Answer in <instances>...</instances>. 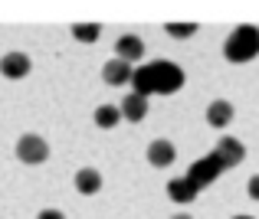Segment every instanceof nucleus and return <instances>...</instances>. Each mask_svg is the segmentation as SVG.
<instances>
[{
    "mask_svg": "<svg viewBox=\"0 0 259 219\" xmlns=\"http://www.w3.org/2000/svg\"><path fill=\"white\" fill-rule=\"evenodd\" d=\"M17 157L23 163H43L46 157H50V144H46V138H39V134H23V138L17 141Z\"/></svg>",
    "mask_w": 259,
    "mask_h": 219,
    "instance_id": "nucleus-4",
    "label": "nucleus"
},
{
    "mask_svg": "<svg viewBox=\"0 0 259 219\" xmlns=\"http://www.w3.org/2000/svg\"><path fill=\"white\" fill-rule=\"evenodd\" d=\"M118 121H121V108L118 105H99V108H95V125H99V128L108 131V128H115Z\"/></svg>",
    "mask_w": 259,
    "mask_h": 219,
    "instance_id": "nucleus-14",
    "label": "nucleus"
},
{
    "mask_svg": "<svg viewBox=\"0 0 259 219\" xmlns=\"http://www.w3.org/2000/svg\"><path fill=\"white\" fill-rule=\"evenodd\" d=\"M132 75H135V69H132V63H125V59H108L105 66H102V79L108 82V85H128L132 82Z\"/></svg>",
    "mask_w": 259,
    "mask_h": 219,
    "instance_id": "nucleus-8",
    "label": "nucleus"
},
{
    "mask_svg": "<svg viewBox=\"0 0 259 219\" xmlns=\"http://www.w3.org/2000/svg\"><path fill=\"white\" fill-rule=\"evenodd\" d=\"M30 69H33V63H30L26 52H7V56L0 59V72H4L7 79H26Z\"/></svg>",
    "mask_w": 259,
    "mask_h": 219,
    "instance_id": "nucleus-7",
    "label": "nucleus"
},
{
    "mask_svg": "<svg viewBox=\"0 0 259 219\" xmlns=\"http://www.w3.org/2000/svg\"><path fill=\"white\" fill-rule=\"evenodd\" d=\"M171 219H194V216H190V213H174Z\"/></svg>",
    "mask_w": 259,
    "mask_h": 219,
    "instance_id": "nucleus-19",
    "label": "nucleus"
},
{
    "mask_svg": "<svg viewBox=\"0 0 259 219\" xmlns=\"http://www.w3.org/2000/svg\"><path fill=\"white\" fill-rule=\"evenodd\" d=\"M36 219H66V216L59 213V209H43V213H39Z\"/></svg>",
    "mask_w": 259,
    "mask_h": 219,
    "instance_id": "nucleus-18",
    "label": "nucleus"
},
{
    "mask_svg": "<svg viewBox=\"0 0 259 219\" xmlns=\"http://www.w3.org/2000/svg\"><path fill=\"white\" fill-rule=\"evenodd\" d=\"M233 219H256V216H233Z\"/></svg>",
    "mask_w": 259,
    "mask_h": 219,
    "instance_id": "nucleus-20",
    "label": "nucleus"
},
{
    "mask_svg": "<svg viewBox=\"0 0 259 219\" xmlns=\"http://www.w3.org/2000/svg\"><path fill=\"white\" fill-rule=\"evenodd\" d=\"M72 36H76L79 43H95V39L102 36V26L99 23H76L72 26Z\"/></svg>",
    "mask_w": 259,
    "mask_h": 219,
    "instance_id": "nucleus-15",
    "label": "nucleus"
},
{
    "mask_svg": "<svg viewBox=\"0 0 259 219\" xmlns=\"http://www.w3.org/2000/svg\"><path fill=\"white\" fill-rule=\"evenodd\" d=\"M76 190H79L82 196H95V193L102 190V174H99L95 167H82V170L76 174Z\"/></svg>",
    "mask_w": 259,
    "mask_h": 219,
    "instance_id": "nucleus-12",
    "label": "nucleus"
},
{
    "mask_svg": "<svg viewBox=\"0 0 259 219\" xmlns=\"http://www.w3.org/2000/svg\"><path fill=\"white\" fill-rule=\"evenodd\" d=\"M184 85V69L171 59H158V63L138 66L132 75V88L138 95H174Z\"/></svg>",
    "mask_w": 259,
    "mask_h": 219,
    "instance_id": "nucleus-1",
    "label": "nucleus"
},
{
    "mask_svg": "<svg viewBox=\"0 0 259 219\" xmlns=\"http://www.w3.org/2000/svg\"><path fill=\"white\" fill-rule=\"evenodd\" d=\"M246 193H249V200H256V203H259V174H256V177H249Z\"/></svg>",
    "mask_w": 259,
    "mask_h": 219,
    "instance_id": "nucleus-17",
    "label": "nucleus"
},
{
    "mask_svg": "<svg viewBox=\"0 0 259 219\" xmlns=\"http://www.w3.org/2000/svg\"><path fill=\"white\" fill-rule=\"evenodd\" d=\"M223 170H227V167L220 163V157H217L213 150H210L207 157H200V160H194V163H190V170H187L184 177H187V180L194 183L197 190H203V187H210L213 180H220V174H223Z\"/></svg>",
    "mask_w": 259,
    "mask_h": 219,
    "instance_id": "nucleus-3",
    "label": "nucleus"
},
{
    "mask_svg": "<svg viewBox=\"0 0 259 219\" xmlns=\"http://www.w3.org/2000/svg\"><path fill=\"white\" fill-rule=\"evenodd\" d=\"M230 121H233V105H230L227 98L210 101V108H207V125L210 128H227Z\"/></svg>",
    "mask_w": 259,
    "mask_h": 219,
    "instance_id": "nucleus-10",
    "label": "nucleus"
},
{
    "mask_svg": "<svg viewBox=\"0 0 259 219\" xmlns=\"http://www.w3.org/2000/svg\"><path fill=\"white\" fill-rule=\"evenodd\" d=\"M174 160H177V150H174L171 141L158 138V141H151V144H148V163H151V167L164 170V167H171Z\"/></svg>",
    "mask_w": 259,
    "mask_h": 219,
    "instance_id": "nucleus-6",
    "label": "nucleus"
},
{
    "mask_svg": "<svg viewBox=\"0 0 259 219\" xmlns=\"http://www.w3.org/2000/svg\"><path fill=\"white\" fill-rule=\"evenodd\" d=\"M167 196H171L174 203H194V196H197V187L187 180V177H174V180L167 183Z\"/></svg>",
    "mask_w": 259,
    "mask_h": 219,
    "instance_id": "nucleus-13",
    "label": "nucleus"
},
{
    "mask_svg": "<svg viewBox=\"0 0 259 219\" xmlns=\"http://www.w3.org/2000/svg\"><path fill=\"white\" fill-rule=\"evenodd\" d=\"M223 56L233 66H243V63H249V59H256L259 56V30L249 26V23L236 26L227 36V43H223Z\"/></svg>",
    "mask_w": 259,
    "mask_h": 219,
    "instance_id": "nucleus-2",
    "label": "nucleus"
},
{
    "mask_svg": "<svg viewBox=\"0 0 259 219\" xmlns=\"http://www.w3.org/2000/svg\"><path fill=\"white\" fill-rule=\"evenodd\" d=\"M164 30H167V36H174V39H190L197 33V23H167Z\"/></svg>",
    "mask_w": 259,
    "mask_h": 219,
    "instance_id": "nucleus-16",
    "label": "nucleus"
},
{
    "mask_svg": "<svg viewBox=\"0 0 259 219\" xmlns=\"http://www.w3.org/2000/svg\"><path fill=\"white\" fill-rule=\"evenodd\" d=\"M141 56H145V43H141L138 36H132V33L118 36V43H115V59H125V63H138Z\"/></svg>",
    "mask_w": 259,
    "mask_h": 219,
    "instance_id": "nucleus-9",
    "label": "nucleus"
},
{
    "mask_svg": "<svg viewBox=\"0 0 259 219\" xmlns=\"http://www.w3.org/2000/svg\"><path fill=\"white\" fill-rule=\"evenodd\" d=\"M213 154L220 157V163L223 167H236V163H243V157H246V147L240 144L236 138H230V134H223L220 141H217V147H213Z\"/></svg>",
    "mask_w": 259,
    "mask_h": 219,
    "instance_id": "nucleus-5",
    "label": "nucleus"
},
{
    "mask_svg": "<svg viewBox=\"0 0 259 219\" xmlns=\"http://www.w3.org/2000/svg\"><path fill=\"white\" fill-rule=\"evenodd\" d=\"M118 108H121V118H128L135 125V121H141L148 115V98H145V95H138V92H132L128 98H121Z\"/></svg>",
    "mask_w": 259,
    "mask_h": 219,
    "instance_id": "nucleus-11",
    "label": "nucleus"
}]
</instances>
